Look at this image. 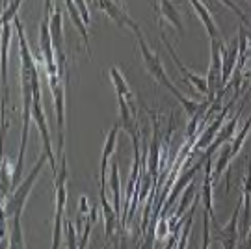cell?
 <instances>
[{
	"instance_id": "f1b7e54d",
	"label": "cell",
	"mask_w": 251,
	"mask_h": 249,
	"mask_svg": "<svg viewBox=\"0 0 251 249\" xmlns=\"http://www.w3.org/2000/svg\"><path fill=\"white\" fill-rule=\"evenodd\" d=\"M210 246V214L203 212V246L201 249H208Z\"/></svg>"
},
{
	"instance_id": "e0dca14e",
	"label": "cell",
	"mask_w": 251,
	"mask_h": 249,
	"mask_svg": "<svg viewBox=\"0 0 251 249\" xmlns=\"http://www.w3.org/2000/svg\"><path fill=\"white\" fill-rule=\"evenodd\" d=\"M65 8L69 11V17H71L73 25L76 26V30L80 32L82 39H84V45H86V49H88V54L91 56V47H90V34H88V25L84 23V19H82L80 11L76 8V2H71V0H67L65 2Z\"/></svg>"
},
{
	"instance_id": "4316f807",
	"label": "cell",
	"mask_w": 251,
	"mask_h": 249,
	"mask_svg": "<svg viewBox=\"0 0 251 249\" xmlns=\"http://www.w3.org/2000/svg\"><path fill=\"white\" fill-rule=\"evenodd\" d=\"M62 231H63V212H56V216H54L52 248L50 249H60V244H62Z\"/></svg>"
},
{
	"instance_id": "5b68a950",
	"label": "cell",
	"mask_w": 251,
	"mask_h": 249,
	"mask_svg": "<svg viewBox=\"0 0 251 249\" xmlns=\"http://www.w3.org/2000/svg\"><path fill=\"white\" fill-rule=\"evenodd\" d=\"M56 4L54 2H45V15L41 19V25H39V49L43 54V62L47 65V73L49 76H54L58 73V63H56V54H54L52 47V36H50V9Z\"/></svg>"
},
{
	"instance_id": "d6986e66",
	"label": "cell",
	"mask_w": 251,
	"mask_h": 249,
	"mask_svg": "<svg viewBox=\"0 0 251 249\" xmlns=\"http://www.w3.org/2000/svg\"><path fill=\"white\" fill-rule=\"evenodd\" d=\"M110 190H112V205L116 208L117 218L123 216V208H121V178H119V166L117 162L112 164V173H110Z\"/></svg>"
},
{
	"instance_id": "4dcf8cb0",
	"label": "cell",
	"mask_w": 251,
	"mask_h": 249,
	"mask_svg": "<svg viewBox=\"0 0 251 249\" xmlns=\"http://www.w3.org/2000/svg\"><path fill=\"white\" fill-rule=\"evenodd\" d=\"M242 249H251V229H250V232H248V240H246V246H244Z\"/></svg>"
},
{
	"instance_id": "8fae6325",
	"label": "cell",
	"mask_w": 251,
	"mask_h": 249,
	"mask_svg": "<svg viewBox=\"0 0 251 249\" xmlns=\"http://www.w3.org/2000/svg\"><path fill=\"white\" fill-rule=\"evenodd\" d=\"M58 175L54 177V184H56V212H63L65 203H67V190H65V182H67V162H65V154L62 158H58Z\"/></svg>"
},
{
	"instance_id": "6da1fadb",
	"label": "cell",
	"mask_w": 251,
	"mask_h": 249,
	"mask_svg": "<svg viewBox=\"0 0 251 249\" xmlns=\"http://www.w3.org/2000/svg\"><path fill=\"white\" fill-rule=\"evenodd\" d=\"M130 30H132V34L136 36V41L140 45V52H142V58H144V63H145V67H147V71L151 73V76L158 82V84H162L166 89H170L171 93L177 97V100H179L180 104H182V108H184V112L190 116V121L198 123L199 112H201L199 102H196V100H192V99H188V97H184L179 91V88H175V84L170 80L168 73H166L164 65H162L158 54L154 52V50H151V47L147 45L144 32L140 30V26H138L136 23H132V25H130Z\"/></svg>"
},
{
	"instance_id": "30bf717a",
	"label": "cell",
	"mask_w": 251,
	"mask_h": 249,
	"mask_svg": "<svg viewBox=\"0 0 251 249\" xmlns=\"http://www.w3.org/2000/svg\"><path fill=\"white\" fill-rule=\"evenodd\" d=\"M158 8V19H160V26H164L166 23L173 26L180 36L184 34V25H182V19H180V13L177 11L175 4L173 2H158L156 4Z\"/></svg>"
},
{
	"instance_id": "3957f363",
	"label": "cell",
	"mask_w": 251,
	"mask_h": 249,
	"mask_svg": "<svg viewBox=\"0 0 251 249\" xmlns=\"http://www.w3.org/2000/svg\"><path fill=\"white\" fill-rule=\"evenodd\" d=\"M47 160H49V156L43 152V154L39 156V160L36 162V166L30 169V173H28L26 177L21 180V184L9 194V197L6 199V203H4V210H2V218H4V220H6V218L11 220L13 216H23V208L26 205L30 190H32L34 182L37 180V177H39V173H41V169H43Z\"/></svg>"
},
{
	"instance_id": "603a6c76",
	"label": "cell",
	"mask_w": 251,
	"mask_h": 249,
	"mask_svg": "<svg viewBox=\"0 0 251 249\" xmlns=\"http://www.w3.org/2000/svg\"><path fill=\"white\" fill-rule=\"evenodd\" d=\"M233 160V152H231V143H225L222 152H220V156H218V160H216V168H214V180L224 175V171L227 169L229 166V162Z\"/></svg>"
},
{
	"instance_id": "8992f818",
	"label": "cell",
	"mask_w": 251,
	"mask_h": 249,
	"mask_svg": "<svg viewBox=\"0 0 251 249\" xmlns=\"http://www.w3.org/2000/svg\"><path fill=\"white\" fill-rule=\"evenodd\" d=\"M49 84H50V91H52V99H54V110H56V124H58V158L63 156V119H65V89H63V80L54 75V76H49Z\"/></svg>"
},
{
	"instance_id": "44dd1931",
	"label": "cell",
	"mask_w": 251,
	"mask_h": 249,
	"mask_svg": "<svg viewBox=\"0 0 251 249\" xmlns=\"http://www.w3.org/2000/svg\"><path fill=\"white\" fill-rule=\"evenodd\" d=\"M242 197H244V229H248L250 225V218H251V158L250 164H248V175L244 178L242 184Z\"/></svg>"
},
{
	"instance_id": "9a60e30c",
	"label": "cell",
	"mask_w": 251,
	"mask_h": 249,
	"mask_svg": "<svg viewBox=\"0 0 251 249\" xmlns=\"http://www.w3.org/2000/svg\"><path fill=\"white\" fill-rule=\"evenodd\" d=\"M99 8L104 9L106 11V15L110 19H114L116 21L117 26L121 28H130V25L134 23L132 19L128 17V13H126V9L121 6V4H117V2H99Z\"/></svg>"
},
{
	"instance_id": "ba28073f",
	"label": "cell",
	"mask_w": 251,
	"mask_h": 249,
	"mask_svg": "<svg viewBox=\"0 0 251 249\" xmlns=\"http://www.w3.org/2000/svg\"><path fill=\"white\" fill-rule=\"evenodd\" d=\"M162 43H164V47H166V50L170 52V56L173 58V62H175V65L179 67V71L184 75V78L188 80L190 86H194V88L198 89L201 95H206L208 97V93H210V89H208V80L206 78H203V76H199V75H196V73H192L190 69H186L182 63H180L179 56H177V52H175V49H173V45L168 41V37H166V34L162 32Z\"/></svg>"
},
{
	"instance_id": "83f0119b",
	"label": "cell",
	"mask_w": 251,
	"mask_h": 249,
	"mask_svg": "<svg viewBox=\"0 0 251 249\" xmlns=\"http://www.w3.org/2000/svg\"><path fill=\"white\" fill-rule=\"evenodd\" d=\"M19 8H21V2H9L8 9L2 15V25H11V21H15V17L19 15L17 13Z\"/></svg>"
},
{
	"instance_id": "ac0fdd59",
	"label": "cell",
	"mask_w": 251,
	"mask_h": 249,
	"mask_svg": "<svg viewBox=\"0 0 251 249\" xmlns=\"http://www.w3.org/2000/svg\"><path fill=\"white\" fill-rule=\"evenodd\" d=\"M99 196H100V208H102V214H104V232H106V236L110 238L114 234V229H116L117 225V214L114 205H110V201H108L106 190H100Z\"/></svg>"
},
{
	"instance_id": "7a4b0ae2",
	"label": "cell",
	"mask_w": 251,
	"mask_h": 249,
	"mask_svg": "<svg viewBox=\"0 0 251 249\" xmlns=\"http://www.w3.org/2000/svg\"><path fill=\"white\" fill-rule=\"evenodd\" d=\"M21 86H23V136H21V151H19L13 178H11V192L21 184V173L25 168V151L28 143V130H30V119L34 117L32 104H34V88H32V73L21 71Z\"/></svg>"
},
{
	"instance_id": "ffe728a7",
	"label": "cell",
	"mask_w": 251,
	"mask_h": 249,
	"mask_svg": "<svg viewBox=\"0 0 251 249\" xmlns=\"http://www.w3.org/2000/svg\"><path fill=\"white\" fill-rule=\"evenodd\" d=\"M225 114H227V108H224V110H222V114L216 117L214 123L210 124L205 132L201 134V138H199L198 143H196V147H198V149H205V147H210V145L214 143L216 136H218V130H220V126H222V123H224V119H225Z\"/></svg>"
},
{
	"instance_id": "7c38bea8",
	"label": "cell",
	"mask_w": 251,
	"mask_h": 249,
	"mask_svg": "<svg viewBox=\"0 0 251 249\" xmlns=\"http://www.w3.org/2000/svg\"><path fill=\"white\" fill-rule=\"evenodd\" d=\"M119 126L121 124L116 123L112 126L110 134L106 136V143H104V149H102V156H100V190H106V171H108V158L112 156V152L116 149L117 142V132H119Z\"/></svg>"
},
{
	"instance_id": "1f68e13d",
	"label": "cell",
	"mask_w": 251,
	"mask_h": 249,
	"mask_svg": "<svg viewBox=\"0 0 251 249\" xmlns=\"http://www.w3.org/2000/svg\"><path fill=\"white\" fill-rule=\"evenodd\" d=\"M104 249H108V248H104Z\"/></svg>"
},
{
	"instance_id": "f546056e",
	"label": "cell",
	"mask_w": 251,
	"mask_h": 249,
	"mask_svg": "<svg viewBox=\"0 0 251 249\" xmlns=\"http://www.w3.org/2000/svg\"><path fill=\"white\" fill-rule=\"evenodd\" d=\"M76 8H78V11H80L84 23L90 25V9H88V2H76Z\"/></svg>"
},
{
	"instance_id": "277c9868",
	"label": "cell",
	"mask_w": 251,
	"mask_h": 249,
	"mask_svg": "<svg viewBox=\"0 0 251 249\" xmlns=\"http://www.w3.org/2000/svg\"><path fill=\"white\" fill-rule=\"evenodd\" d=\"M32 88H34V104H32V112H34V119L41 134L43 140V147H45V154L50 160V168H52V175H58V158L54 156L52 152V143H50V134H49V126H47L45 112H43V104H41V88H39V78L37 73L32 75Z\"/></svg>"
},
{
	"instance_id": "9c48e42d",
	"label": "cell",
	"mask_w": 251,
	"mask_h": 249,
	"mask_svg": "<svg viewBox=\"0 0 251 249\" xmlns=\"http://www.w3.org/2000/svg\"><path fill=\"white\" fill-rule=\"evenodd\" d=\"M236 63H238V39L231 41L229 47H224V52H222V82H220L222 88H225L227 82L231 80Z\"/></svg>"
},
{
	"instance_id": "52a82bcc",
	"label": "cell",
	"mask_w": 251,
	"mask_h": 249,
	"mask_svg": "<svg viewBox=\"0 0 251 249\" xmlns=\"http://www.w3.org/2000/svg\"><path fill=\"white\" fill-rule=\"evenodd\" d=\"M240 206H242V199L238 201V205L234 206V212H233V218H231V222L227 223L225 227H220L218 222H210L214 225V240L220 242L222 244V248L224 249H234L236 248V242H238V220H240Z\"/></svg>"
},
{
	"instance_id": "484cf974",
	"label": "cell",
	"mask_w": 251,
	"mask_h": 249,
	"mask_svg": "<svg viewBox=\"0 0 251 249\" xmlns=\"http://www.w3.org/2000/svg\"><path fill=\"white\" fill-rule=\"evenodd\" d=\"M149 171H151V177H158V140H156V126H154V136H152L151 142V158H149Z\"/></svg>"
},
{
	"instance_id": "4fadbf2b",
	"label": "cell",
	"mask_w": 251,
	"mask_h": 249,
	"mask_svg": "<svg viewBox=\"0 0 251 249\" xmlns=\"http://www.w3.org/2000/svg\"><path fill=\"white\" fill-rule=\"evenodd\" d=\"M190 6L196 9V13H198V17L201 19V23H203V26H205L206 34H208V37H210V41L220 39L218 25L214 23V17H212V13H210V9H208V6H206L205 2L194 0V2H190Z\"/></svg>"
},
{
	"instance_id": "cb8c5ba5",
	"label": "cell",
	"mask_w": 251,
	"mask_h": 249,
	"mask_svg": "<svg viewBox=\"0 0 251 249\" xmlns=\"http://www.w3.org/2000/svg\"><path fill=\"white\" fill-rule=\"evenodd\" d=\"M199 166H201V164H198L196 168H192V169H190V171H188V173H186V175H182V177H179V180L175 182V186H173V190H171V196H170V199H168V206H170L171 203H173V201L177 199V196H179L180 192H182V188L186 186V184H188L190 180L194 178V175H196V171H198V169H199Z\"/></svg>"
},
{
	"instance_id": "d4e9b609",
	"label": "cell",
	"mask_w": 251,
	"mask_h": 249,
	"mask_svg": "<svg viewBox=\"0 0 251 249\" xmlns=\"http://www.w3.org/2000/svg\"><path fill=\"white\" fill-rule=\"evenodd\" d=\"M250 130H251V116L248 117V121H246V124L242 126V130H240V132H236L234 140L231 142V152H233V158L240 152V149H242V145H244V142H246V138H248Z\"/></svg>"
},
{
	"instance_id": "5bb4252c",
	"label": "cell",
	"mask_w": 251,
	"mask_h": 249,
	"mask_svg": "<svg viewBox=\"0 0 251 249\" xmlns=\"http://www.w3.org/2000/svg\"><path fill=\"white\" fill-rule=\"evenodd\" d=\"M110 78H112V82H114V88H116L117 97H125L126 99V104H128V108H130L132 116L136 117L134 97H132V93H130V89H128V84H126L125 76L119 73V69H117V67H112V69H110Z\"/></svg>"
},
{
	"instance_id": "7402d4cb",
	"label": "cell",
	"mask_w": 251,
	"mask_h": 249,
	"mask_svg": "<svg viewBox=\"0 0 251 249\" xmlns=\"http://www.w3.org/2000/svg\"><path fill=\"white\" fill-rule=\"evenodd\" d=\"M11 34H13L11 25H2V86L4 88L8 78V49L11 43Z\"/></svg>"
},
{
	"instance_id": "2e32d148",
	"label": "cell",
	"mask_w": 251,
	"mask_h": 249,
	"mask_svg": "<svg viewBox=\"0 0 251 249\" xmlns=\"http://www.w3.org/2000/svg\"><path fill=\"white\" fill-rule=\"evenodd\" d=\"M203 205H205V212L210 214V222H218L214 214V203H212V164L210 158L205 160V182H203Z\"/></svg>"
}]
</instances>
